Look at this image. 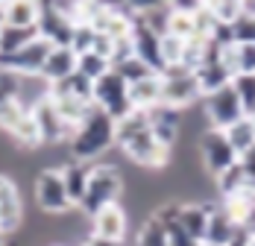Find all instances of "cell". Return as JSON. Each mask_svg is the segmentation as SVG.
Segmentation results:
<instances>
[{"label": "cell", "mask_w": 255, "mask_h": 246, "mask_svg": "<svg viewBox=\"0 0 255 246\" xmlns=\"http://www.w3.org/2000/svg\"><path fill=\"white\" fill-rule=\"evenodd\" d=\"M112 144H115V121L106 112H100L97 106L85 115V121L74 129V135L68 141L74 161H85V164L91 158L103 155Z\"/></svg>", "instance_id": "obj_1"}, {"label": "cell", "mask_w": 255, "mask_h": 246, "mask_svg": "<svg viewBox=\"0 0 255 246\" xmlns=\"http://www.w3.org/2000/svg\"><path fill=\"white\" fill-rule=\"evenodd\" d=\"M121 191H124V176L118 173V167L115 164H97V167H91L88 185H85V197L79 202V211L94 217L100 208L115 205Z\"/></svg>", "instance_id": "obj_2"}, {"label": "cell", "mask_w": 255, "mask_h": 246, "mask_svg": "<svg viewBox=\"0 0 255 246\" xmlns=\"http://www.w3.org/2000/svg\"><path fill=\"white\" fill-rule=\"evenodd\" d=\"M91 103L106 112L112 121H121L132 112V103H129V85L124 82V76L118 71H106V74L94 82V91H91Z\"/></svg>", "instance_id": "obj_3"}, {"label": "cell", "mask_w": 255, "mask_h": 246, "mask_svg": "<svg viewBox=\"0 0 255 246\" xmlns=\"http://www.w3.org/2000/svg\"><path fill=\"white\" fill-rule=\"evenodd\" d=\"M158 76H161V103L170 109H185L203 97L194 71H188L185 65H167Z\"/></svg>", "instance_id": "obj_4"}, {"label": "cell", "mask_w": 255, "mask_h": 246, "mask_svg": "<svg viewBox=\"0 0 255 246\" xmlns=\"http://www.w3.org/2000/svg\"><path fill=\"white\" fill-rule=\"evenodd\" d=\"M35 202L44 214H68L74 205L71 197L65 191V182H62V170L59 167H44V170L35 176Z\"/></svg>", "instance_id": "obj_5"}, {"label": "cell", "mask_w": 255, "mask_h": 246, "mask_svg": "<svg viewBox=\"0 0 255 246\" xmlns=\"http://www.w3.org/2000/svg\"><path fill=\"white\" fill-rule=\"evenodd\" d=\"M200 158H203L205 170L211 173L214 179L223 170H229L232 164H238V152L232 149L226 132L223 129H214V126H208L203 135H200Z\"/></svg>", "instance_id": "obj_6"}, {"label": "cell", "mask_w": 255, "mask_h": 246, "mask_svg": "<svg viewBox=\"0 0 255 246\" xmlns=\"http://www.w3.org/2000/svg\"><path fill=\"white\" fill-rule=\"evenodd\" d=\"M124 152H127L135 164L150 167V170H161V167H167L170 158H173V147L161 144L150 129L141 132V135H135V138H129L127 144H124Z\"/></svg>", "instance_id": "obj_7"}, {"label": "cell", "mask_w": 255, "mask_h": 246, "mask_svg": "<svg viewBox=\"0 0 255 246\" xmlns=\"http://www.w3.org/2000/svg\"><path fill=\"white\" fill-rule=\"evenodd\" d=\"M50 50H53V44H50V41H44V38L38 35V38H32L26 47L18 50V53H12V56L0 59V68L15 71V74L24 76V79H35V76H41V68H44V62H47Z\"/></svg>", "instance_id": "obj_8"}, {"label": "cell", "mask_w": 255, "mask_h": 246, "mask_svg": "<svg viewBox=\"0 0 255 246\" xmlns=\"http://www.w3.org/2000/svg\"><path fill=\"white\" fill-rule=\"evenodd\" d=\"M205 115H208V121H211L214 129H229V126H235L238 121L247 118L238 94L232 91V82L226 88H220V91L205 97Z\"/></svg>", "instance_id": "obj_9"}, {"label": "cell", "mask_w": 255, "mask_h": 246, "mask_svg": "<svg viewBox=\"0 0 255 246\" xmlns=\"http://www.w3.org/2000/svg\"><path fill=\"white\" fill-rule=\"evenodd\" d=\"M32 118L38 123V135H41V144H59V141H71L74 135V126L62 121V115L56 112L50 97H41L32 103Z\"/></svg>", "instance_id": "obj_10"}, {"label": "cell", "mask_w": 255, "mask_h": 246, "mask_svg": "<svg viewBox=\"0 0 255 246\" xmlns=\"http://www.w3.org/2000/svg\"><path fill=\"white\" fill-rule=\"evenodd\" d=\"M132 53L144 62V65H150L155 74H161L164 71V62H161V44H158V38L161 35H155L150 26L144 24L138 15H132Z\"/></svg>", "instance_id": "obj_11"}, {"label": "cell", "mask_w": 255, "mask_h": 246, "mask_svg": "<svg viewBox=\"0 0 255 246\" xmlns=\"http://www.w3.org/2000/svg\"><path fill=\"white\" fill-rule=\"evenodd\" d=\"M24 220V205H21V194L12 176L0 173V232L3 235H15Z\"/></svg>", "instance_id": "obj_12"}, {"label": "cell", "mask_w": 255, "mask_h": 246, "mask_svg": "<svg viewBox=\"0 0 255 246\" xmlns=\"http://www.w3.org/2000/svg\"><path fill=\"white\" fill-rule=\"evenodd\" d=\"M38 35L44 41H50L53 47H71L74 38V24L56 9V3H41V15H38Z\"/></svg>", "instance_id": "obj_13"}, {"label": "cell", "mask_w": 255, "mask_h": 246, "mask_svg": "<svg viewBox=\"0 0 255 246\" xmlns=\"http://www.w3.org/2000/svg\"><path fill=\"white\" fill-rule=\"evenodd\" d=\"M91 235L103 238V241H124L127 235V211L121 202L106 205L91 217Z\"/></svg>", "instance_id": "obj_14"}, {"label": "cell", "mask_w": 255, "mask_h": 246, "mask_svg": "<svg viewBox=\"0 0 255 246\" xmlns=\"http://www.w3.org/2000/svg\"><path fill=\"white\" fill-rule=\"evenodd\" d=\"M147 118H150V132L161 144L173 147L179 138V109H170V106L158 103V106H153L147 112Z\"/></svg>", "instance_id": "obj_15"}, {"label": "cell", "mask_w": 255, "mask_h": 246, "mask_svg": "<svg viewBox=\"0 0 255 246\" xmlns=\"http://www.w3.org/2000/svg\"><path fill=\"white\" fill-rule=\"evenodd\" d=\"M71 74H77V53L71 47H53L38 79H44L47 85H53V82H62L65 76H71Z\"/></svg>", "instance_id": "obj_16"}, {"label": "cell", "mask_w": 255, "mask_h": 246, "mask_svg": "<svg viewBox=\"0 0 255 246\" xmlns=\"http://www.w3.org/2000/svg\"><path fill=\"white\" fill-rule=\"evenodd\" d=\"M208 214H211V205H203V202H185V205H179L176 220L197 244H203L205 229H208Z\"/></svg>", "instance_id": "obj_17"}, {"label": "cell", "mask_w": 255, "mask_h": 246, "mask_svg": "<svg viewBox=\"0 0 255 246\" xmlns=\"http://www.w3.org/2000/svg\"><path fill=\"white\" fill-rule=\"evenodd\" d=\"M41 3H3V26H18V29H38Z\"/></svg>", "instance_id": "obj_18"}, {"label": "cell", "mask_w": 255, "mask_h": 246, "mask_svg": "<svg viewBox=\"0 0 255 246\" xmlns=\"http://www.w3.org/2000/svg\"><path fill=\"white\" fill-rule=\"evenodd\" d=\"M62 170V182H65V191L71 197V205L79 208V202L85 197V185H88V176H91V167L85 161H68L59 167Z\"/></svg>", "instance_id": "obj_19"}, {"label": "cell", "mask_w": 255, "mask_h": 246, "mask_svg": "<svg viewBox=\"0 0 255 246\" xmlns=\"http://www.w3.org/2000/svg\"><path fill=\"white\" fill-rule=\"evenodd\" d=\"M129 103L138 112H150L153 106H158L161 103V76L155 74L150 79H141V82L129 85Z\"/></svg>", "instance_id": "obj_20"}, {"label": "cell", "mask_w": 255, "mask_h": 246, "mask_svg": "<svg viewBox=\"0 0 255 246\" xmlns=\"http://www.w3.org/2000/svg\"><path fill=\"white\" fill-rule=\"evenodd\" d=\"M220 208H223V214H226L235 226H244V223L250 220L253 208H255V191H250V188L235 191L229 197H223V205H220Z\"/></svg>", "instance_id": "obj_21"}, {"label": "cell", "mask_w": 255, "mask_h": 246, "mask_svg": "<svg viewBox=\"0 0 255 246\" xmlns=\"http://www.w3.org/2000/svg\"><path fill=\"white\" fill-rule=\"evenodd\" d=\"M235 223L223 214V208L211 205V214H208V229H205V241L203 244H211V246H229V241L235 238Z\"/></svg>", "instance_id": "obj_22"}, {"label": "cell", "mask_w": 255, "mask_h": 246, "mask_svg": "<svg viewBox=\"0 0 255 246\" xmlns=\"http://www.w3.org/2000/svg\"><path fill=\"white\" fill-rule=\"evenodd\" d=\"M194 76H197V82H200L203 97L220 91V88H226V85L232 82V74L220 65V62H205V65H200V68L194 71Z\"/></svg>", "instance_id": "obj_23"}, {"label": "cell", "mask_w": 255, "mask_h": 246, "mask_svg": "<svg viewBox=\"0 0 255 246\" xmlns=\"http://www.w3.org/2000/svg\"><path fill=\"white\" fill-rule=\"evenodd\" d=\"M147 129H150V118H147V112L132 109L127 118L115 121V141L124 147L129 138H135V135H141V132H147Z\"/></svg>", "instance_id": "obj_24"}, {"label": "cell", "mask_w": 255, "mask_h": 246, "mask_svg": "<svg viewBox=\"0 0 255 246\" xmlns=\"http://www.w3.org/2000/svg\"><path fill=\"white\" fill-rule=\"evenodd\" d=\"M223 132H226V138H229L232 149L238 152V158H241V155H247L250 149H255V123L250 121V118L238 121L235 126L223 129Z\"/></svg>", "instance_id": "obj_25"}, {"label": "cell", "mask_w": 255, "mask_h": 246, "mask_svg": "<svg viewBox=\"0 0 255 246\" xmlns=\"http://www.w3.org/2000/svg\"><path fill=\"white\" fill-rule=\"evenodd\" d=\"M32 38H38V29H18V26H3L0 29V59L18 53L21 47H26Z\"/></svg>", "instance_id": "obj_26"}, {"label": "cell", "mask_w": 255, "mask_h": 246, "mask_svg": "<svg viewBox=\"0 0 255 246\" xmlns=\"http://www.w3.org/2000/svg\"><path fill=\"white\" fill-rule=\"evenodd\" d=\"M232 91L241 100L244 115L253 118L255 115V74H235L232 76Z\"/></svg>", "instance_id": "obj_27"}, {"label": "cell", "mask_w": 255, "mask_h": 246, "mask_svg": "<svg viewBox=\"0 0 255 246\" xmlns=\"http://www.w3.org/2000/svg\"><path fill=\"white\" fill-rule=\"evenodd\" d=\"M21 91H24V76L0 68V109L15 103V100H21Z\"/></svg>", "instance_id": "obj_28"}, {"label": "cell", "mask_w": 255, "mask_h": 246, "mask_svg": "<svg viewBox=\"0 0 255 246\" xmlns=\"http://www.w3.org/2000/svg\"><path fill=\"white\" fill-rule=\"evenodd\" d=\"M112 71H118V74L124 76V82H127V85H135V82H141V79L155 76L153 68H150V65H144L138 56H129L127 62H121V65H118V68H112Z\"/></svg>", "instance_id": "obj_29"}, {"label": "cell", "mask_w": 255, "mask_h": 246, "mask_svg": "<svg viewBox=\"0 0 255 246\" xmlns=\"http://www.w3.org/2000/svg\"><path fill=\"white\" fill-rule=\"evenodd\" d=\"M106 71H112V65L103 56H97V53H82V56H77V74H82L85 79L97 82Z\"/></svg>", "instance_id": "obj_30"}, {"label": "cell", "mask_w": 255, "mask_h": 246, "mask_svg": "<svg viewBox=\"0 0 255 246\" xmlns=\"http://www.w3.org/2000/svg\"><path fill=\"white\" fill-rule=\"evenodd\" d=\"M217 188H220V197H229L235 191L247 188V176H244V167H241V158H238V164H232L229 170H223L217 176Z\"/></svg>", "instance_id": "obj_31"}, {"label": "cell", "mask_w": 255, "mask_h": 246, "mask_svg": "<svg viewBox=\"0 0 255 246\" xmlns=\"http://www.w3.org/2000/svg\"><path fill=\"white\" fill-rule=\"evenodd\" d=\"M235 44H255V12L244 3V15L232 24Z\"/></svg>", "instance_id": "obj_32"}, {"label": "cell", "mask_w": 255, "mask_h": 246, "mask_svg": "<svg viewBox=\"0 0 255 246\" xmlns=\"http://www.w3.org/2000/svg\"><path fill=\"white\" fill-rule=\"evenodd\" d=\"M138 246H167V232H164V226L158 217H147V223L141 226V232H138Z\"/></svg>", "instance_id": "obj_33"}, {"label": "cell", "mask_w": 255, "mask_h": 246, "mask_svg": "<svg viewBox=\"0 0 255 246\" xmlns=\"http://www.w3.org/2000/svg\"><path fill=\"white\" fill-rule=\"evenodd\" d=\"M208 9H211V15H214V21L217 24H226L232 26L241 15H244V3H238V0H217V3H208Z\"/></svg>", "instance_id": "obj_34"}, {"label": "cell", "mask_w": 255, "mask_h": 246, "mask_svg": "<svg viewBox=\"0 0 255 246\" xmlns=\"http://www.w3.org/2000/svg\"><path fill=\"white\" fill-rule=\"evenodd\" d=\"M158 44H161V62H164V68H167V65H182V56H185V41H182V38L164 32V35L158 38Z\"/></svg>", "instance_id": "obj_35"}, {"label": "cell", "mask_w": 255, "mask_h": 246, "mask_svg": "<svg viewBox=\"0 0 255 246\" xmlns=\"http://www.w3.org/2000/svg\"><path fill=\"white\" fill-rule=\"evenodd\" d=\"M238 74H255V44H238Z\"/></svg>", "instance_id": "obj_36"}, {"label": "cell", "mask_w": 255, "mask_h": 246, "mask_svg": "<svg viewBox=\"0 0 255 246\" xmlns=\"http://www.w3.org/2000/svg\"><path fill=\"white\" fill-rule=\"evenodd\" d=\"M241 167H244V176H247V188L255 191V149L241 155Z\"/></svg>", "instance_id": "obj_37"}, {"label": "cell", "mask_w": 255, "mask_h": 246, "mask_svg": "<svg viewBox=\"0 0 255 246\" xmlns=\"http://www.w3.org/2000/svg\"><path fill=\"white\" fill-rule=\"evenodd\" d=\"M82 246H124V241H103V238H94V235H91Z\"/></svg>", "instance_id": "obj_38"}, {"label": "cell", "mask_w": 255, "mask_h": 246, "mask_svg": "<svg viewBox=\"0 0 255 246\" xmlns=\"http://www.w3.org/2000/svg\"><path fill=\"white\" fill-rule=\"evenodd\" d=\"M0 246H9V235H3V232H0Z\"/></svg>", "instance_id": "obj_39"}, {"label": "cell", "mask_w": 255, "mask_h": 246, "mask_svg": "<svg viewBox=\"0 0 255 246\" xmlns=\"http://www.w3.org/2000/svg\"><path fill=\"white\" fill-rule=\"evenodd\" d=\"M250 9H253V12H255V3H250Z\"/></svg>", "instance_id": "obj_40"}, {"label": "cell", "mask_w": 255, "mask_h": 246, "mask_svg": "<svg viewBox=\"0 0 255 246\" xmlns=\"http://www.w3.org/2000/svg\"><path fill=\"white\" fill-rule=\"evenodd\" d=\"M250 121H253V123H255V115H253V118H250Z\"/></svg>", "instance_id": "obj_41"}, {"label": "cell", "mask_w": 255, "mask_h": 246, "mask_svg": "<svg viewBox=\"0 0 255 246\" xmlns=\"http://www.w3.org/2000/svg\"><path fill=\"white\" fill-rule=\"evenodd\" d=\"M200 246H211V244H200Z\"/></svg>", "instance_id": "obj_42"}]
</instances>
